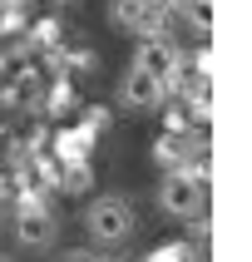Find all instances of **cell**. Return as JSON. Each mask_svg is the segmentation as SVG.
<instances>
[{
  "mask_svg": "<svg viewBox=\"0 0 252 262\" xmlns=\"http://www.w3.org/2000/svg\"><path fill=\"white\" fill-rule=\"evenodd\" d=\"M178 10L188 20V30L198 40H208V30H213V0H178Z\"/></svg>",
  "mask_w": 252,
  "mask_h": 262,
  "instance_id": "obj_8",
  "label": "cell"
},
{
  "mask_svg": "<svg viewBox=\"0 0 252 262\" xmlns=\"http://www.w3.org/2000/svg\"><path fill=\"white\" fill-rule=\"evenodd\" d=\"M203 203H208V183H198L188 168L163 173V183H158V208L163 213H173V218H203Z\"/></svg>",
  "mask_w": 252,
  "mask_h": 262,
  "instance_id": "obj_3",
  "label": "cell"
},
{
  "mask_svg": "<svg viewBox=\"0 0 252 262\" xmlns=\"http://www.w3.org/2000/svg\"><path fill=\"white\" fill-rule=\"evenodd\" d=\"M59 262H89V252H64Z\"/></svg>",
  "mask_w": 252,
  "mask_h": 262,
  "instance_id": "obj_12",
  "label": "cell"
},
{
  "mask_svg": "<svg viewBox=\"0 0 252 262\" xmlns=\"http://www.w3.org/2000/svg\"><path fill=\"white\" fill-rule=\"evenodd\" d=\"M203 154V134H163L158 144H153V163H158L163 173H173V168H183L188 159H198Z\"/></svg>",
  "mask_w": 252,
  "mask_h": 262,
  "instance_id": "obj_6",
  "label": "cell"
},
{
  "mask_svg": "<svg viewBox=\"0 0 252 262\" xmlns=\"http://www.w3.org/2000/svg\"><path fill=\"white\" fill-rule=\"evenodd\" d=\"M84 228L89 237L99 243V248H119V243H129L133 228H139V218H133V203L129 198H94V203L84 208Z\"/></svg>",
  "mask_w": 252,
  "mask_h": 262,
  "instance_id": "obj_1",
  "label": "cell"
},
{
  "mask_svg": "<svg viewBox=\"0 0 252 262\" xmlns=\"http://www.w3.org/2000/svg\"><path fill=\"white\" fill-rule=\"evenodd\" d=\"M144 262H198V243H163Z\"/></svg>",
  "mask_w": 252,
  "mask_h": 262,
  "instance_id": "obj_10",
  "label": "cell"
},
{
  "mask_svg": "<svg viewBox=\"0 0 252 262\" xmlns=\"http://www.w3.org/2000/svg\"><path fill=\"white\" fill-rule=\"evenodd\" d=\"M144 5H148V10H158V15H173L178 10V0H144Z\"/></svg>",
  "mask_w": 252,
  "mask_h": 262,
  "instance_id": "obj_11",
  "label": "cell"
},
{
  "mask_svg": "<svg viewBox=\"0 0 252 262\" xmlns=\"http://www.w3.org/2000/svg\"><path fill=\"white\" fill-rule=\"evenodd\" d=\"M64 5H70V0H64Z\"/></svg>",
  "mask_w": 252,
  "mask_h": 262,
  "instance_id": "obj_14",
  "label": "cell"
},
{
  "mask_svg": "<svg viewBox=\"0 0 252 262\" xmlns=\"http://www.w3.org/2000/svg\"><path fill=\"white\" fill-rule=\"evenodd\" d=\"M163 79H153V74L144 70H129L124 79H119V104L129 109V114H153V109H163Z\"/></svg>",
  "mask_w": 252,
  "mask_h": 262,
  "instance_id": "obj_4",
  "label": "cell"
},
{
  "mask_svg": "<svg viewBox=\"0 0 252 262\" xmlns=\"http://www.w3.org/2000/svg\"><path fill=\"white\" fill-rule=\"evenodd\" d=\"M55 237H59V218L50 213V203L40 193H25L20 208H15V243L25 252H50Z\"/></svg>",
  "mask_w": 252,
  "mask_h": 262,
  "instance_id": "obj_2",
  "label": "cell"
},
{
  "mask_svg": "<svg viewBox=\"0 0 252 262\" xmlns=\"http://www.w3.org/2000/svg\"><path fill=\"white\" fill-rule=\"evenodd\" d=\"M30 45H35V50H50V55H55L59 45H64V25H59L55 15H50V20H35V25H30Z\"/></svg>",
  "mask_w": 252,
  "mask_h": 262,
  "instance_id": "obj_9",
  "label": "cell"
},
{
  "mask_svg": "<svg viewBox=\"0 0 252 262\" xmlns=\"http://www.w3.org/2000/svg\"><path fill=\"white\" fill-rule=\"evenodd\" d=\"M178 64V45L168 40V35H148V40H139V55H133V70L153 74V79H168V70Z\"/></svg>",
  "mask_w": 252,
  "mask_h": 262,
  "instance_id": "obj_7",
  "label": "cell"
},
{
  "mask_svg": "<svg viewBox=\"0 0 252 262\" xmlns=\"http://www.w3.org/2000/svg\"><path fill=\"white\" fill-rule=\"evenodd\" d=\"M89 262H119V257H89Z\"/></svg>",
  "mask_w": 252,
  "mask_h": 262,
  "instance_id": "obj_13",
  "label": "cell"
},
{
  "mask_svg": "<svg viewBox=\"0 0 252 262\" xmlns=\"http://www.w3.org/2000/svg\"><path fill=\"white\" fill-rule=\"evenodd\" d=\"M163 20H168V15L148 10L144 0H109V25L124 30V35H139V40H148V35H163Z\"/></svg>",
  "mask_w": 252,
  "mask_h": 262,
  "instance_id": "obj_5",
  "label": "cell"
}]
</instances>
